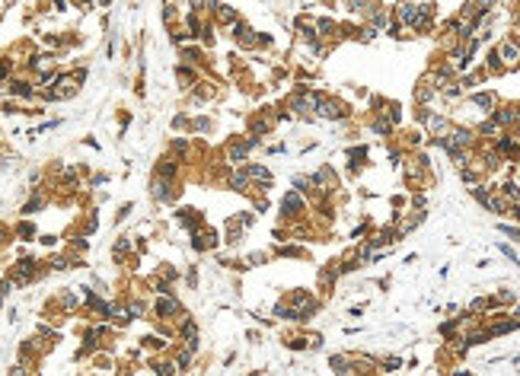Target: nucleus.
I'll return each mask as SVG.
<instances>
[{
  "label": "nucleus",
  "instance_id": "18",
  "mask_svg": "<svg viewBox=\"0 0 520 376\" xmlns=\"http://www.w3.org/2000/svg\"><path fill=\"white\" fill-rule=\"evenodd\" d=\"M39 208H45V198H42V195H35L32 201L22 204V214H32V211H39Z\"/></svg>",
  "mask_w": 520,
  "mask_h": 376
},
{
  "label": "nucleus",
  "instance_id": "4",
  "mask_svg": "<svg viewBox=\"0 0 520 376\" xmlns=\"http://www.w3.org/2000/svg\"><path fill=\"white\" fill-rule=\"evenodd\" d=\"M329 367L335 370V376H354V360L348 354H332L329 357Z\"/></svg>",
  "mask_w": 520,
  "mask_h": 376
},
{
  "label": "nucleus",
  "instance_id": "10",
  "mask_svg": "<svg viewBox=\"0 0 520 376\" xmlns=\"http://www.w3.org/2000/svg\"><path fill=\"white\" fill-rule=\"evenodd\" d=\"M233 32H236V39L243 42V45H252V42H256V32H252L246 22H236V29H233Z\"/></svg>",
  "mask_w": 520,
  "mask_h": 376
},
{
  "label": "nucleus",
  "instance_id": "5",
  "mask_svg": "<svg viewBox=\"0 0 520 376\" xmlns=\"http://www.w3.org/2000/svg\"><path fill=\"white\" fill-rule=\"evenodd\" d=\"M300 211H304V198H300V191H287L284 201H281V214L284 217H297Z\"/></svg>",
  "mask_w": 520,
  "mask_h": 376
},
{
  "label": "nucleus",
  "instance_id": "8",
  "mask_svg": "<svg viewBox=\"0 0 520 376\" xmlns=\"http://www.w3.org/2000/svg\"><path fill=\"white\" fill-rule=\"evenodd\" d=\"M13 236H16V239H22V242H32V239H35V223L19 220V223H16V229H13Z\"/></svg>",
  "mask_w": 520,
  "mask_h": 376
},
{
  "label": "nucleus",
  "instance_id": "28",
  "mask_svg": "<svg viewBox=\"0 0 520 376\" xmlns=\"http://www.w3.org/2000/svg\"><path fill=\"white\" fill-rule=\"evenodd\" d=\"M514 217H517V220H520V201H517V208H514Z\"/></svg>",
  "mask_w": 520,
  "mask_h": 376
},
{
  "label": "nucleus",
  "instance_id": "25",
  "mask_svg": "<svg viewBox=\"0 0 520 376\" xmlns=\"http://www.w3.org/2000/svg\"><path fill=\"white\" fill-rule=\"evenodd\" d=\"M54 242H58V236H51V233L42 236V246H54Z\"/></svg>",
  "mask_w": 520,
  "mask_h": 376
},
{
  "label": "nucleus",
  "instance_id": "3",
  "mask_svg": "<svg viewBox=\"0 0 520 376\" xmlns=\"http://www.w3.org/2000/svg\"><path fill=\"white\" fill-rule=\"evenodd\" d=\"M316 115H319V118H329V121H338V118H345V115H348V108L338 102V99H319Z\"/></svg>",
  "mask_w": 520,
  "mask_h": 376
},
{
  "label": "nucleus",
  "instance_id": "6",
  "mask_svg": "<svg viewBox=\"0 0 520 376\" xmlns=\"http://www.w3.org/2000/svg\"><path fill=\"white\" fill-rule=\"evenodd\" d=\"M498 57L504 61L507 67H517V64H520V45H517V42H501Z\"/></svg>",
  "mask_w": 520,
  "mask_h": 376
},
{
  "label": "nucleus",
  "instance_id": "11",
  "mask_svg": "<svg viewBox=\"0 0 520 376\" xmlns=\"http://www.w3.org/2000/svg\"><path fill=\"white\" fill-rule=\"evenodd\" d=\"M246 176L259 179L262 185H268V182H271V172H268V169H265V166H246Z\"/></svg>",
  "mask_w": 520,
  "mask_h": 376
},
{
  "label": "nucleus",
  "instance_id": "26",
  "mask_svg": "<svg viewBox=\"0 0 520 376\" xmlns=\"http://www.w3.org/2000/svg\"><path fill=\"white\" fill-rule=\"evenodd\" d=\"M51 7L58 10V13H64V7H67V4H64V0H51Z\"/></svg>",
  "mask_w": 520,
  "mask_h": 376
},
{
  "label": "nucleus",
  "instance_id": "12",
  "mask_svg": "<svg viewBox=\"0 0 520 376\" xmlns=\"http://www.w3.org/2000/svg\"><path fill=\"white\" fill-rule=\"evenodd\" d=\"M211 10L217 13V19H221V22H233V19H236L233 7H221V4H214V0H211Z\"/></svg>",
  "mask_w": 520,
  "mask_h": 376
},
{
  "label": "nucleus",
  "instance_id": "22",
  "mask_svg": "<svg viewBox=\"0 0 520 376\" xmlns=\"http://www.w3.org/2000/svg\"><path fill=\"white\" fill-rule=\"evenodd\" d=\"M488 70H501V57H498V51L488 54Z\"/></svg>",
  "mask_w": 520,
  "mask_h": 376
},
{
  "label": "nucleus",
  "instance_id": "23",
  "mask_svg": "<svg viewBox=\"0 0 520 376\" xmlns=\"http://www.w3.org/2000/svg\"><path fill=\"white\" fill-rule=\"evenodd\" d=\"M501 233H504V236H511V239H517V242H520V229H514V226H507V223H501Z\"/></svg>",
  "mask_w": 520,
  "mask_h": 376
},
{
  "label": "nucleus",
  "instance_id": "19",
  "mask_svg": "<svg viewBox=\"0 0 520 376\" xmlns=\"http://www.w3.org/2000/svg\"><path fill=\"white\" fill-rule=\"evenodd\" d=\"M10 70H13V61H10V57H0V80H7Z\"/></svg>",
  "mask_w": 520,
  "mask_h": 376
},
{
  "label": "nucleus",
  "instance_id": "1",
  "mask_svg": "<svg viewBox=\"0 0 520 376\" xmlns=\"http://www.w3.org/2000/svg\"><path fill=\"white\" fill-rule=\"evenodd\" d=\"M319 99L322 96L319 93H310V90H300L294 99H291V108L297 115H310V112H316V105H319Z\"/></svg>",
  "mask_w": 520,
  "mask_h": 376
},
{
  "label": "nucleus",
  "instance_id": "17",
  "mask_svg": "<svg viewBox=\"0 0 520 376\" xmlns=\"http://www.w3.org/2000/svg\"><path fill=\"white\" fill-rule=\"evenodd\" d=\"M380 370H383V373H399V370H402V360H399V357H386Z\"/></svg>",
  "mask_w": 520,
  "mask_h": 376
},
{
  "label": "nucleus",
  "instance_id": "13",
  "mask_svg": "<svg viewBox=\"0 0 520 376\" xmlns=\"http://www.w3.org/2000/svg\"><path fill=\"white\" fill-rule=\"evenodd\" d=\"M501 198L504 201H520V185H517V182H504V185H501Z\"/></svg>",
  "mask_w": 520,
  "mask_h": 376
},
{
  "label": "nucleus",
  "instance_id": "7",
  "mask_svg": "<svg viewBox=\"0 0 520 376\" xmlns=\"http://www.w3.org/2000/svg\"><path fill=\"white\" fill-rule=\"evenodd\" d=\"M10 93L19 96V99H32V96H35V86H32L29 80H10Z\"/></svg>",
  "mask_w": 520,
  "mask_h": 376
},
{
  "label": "nucleus",
  "instance_id": "2",
  "mask_svg": "<svg viewBox=\"0 0 520 376\" xmlns=\"http://www.w3.org/2000/svg\"><path fill=\"white\" fill-rule=\"evenodd\" d=\"M156 316H160V319H179V316H185V312H182V306H179V300L176 297H160V300H156Z\"/></svg>",
  "mask_w": 520,
  "mask_h": 376
},
{
  "label": "nucleus",
  "instance_id": "20",
  "mask_svg": "<svg viewBox=\"0 0 520 376\" xmlns=\"http://www.w3.org/2000/svg\"><path fill=\"white\" fill-rule=\"evenodd\" d=\"M176 363H179V367H188V363H191V348H185V351H179V357H176Z\"/></svg>",
  "mask_w": 520,
  "mask_h": 376
},
{
  "label": "nucleus",
  "instance_id": "24",
  "mask_svg": "<svg viewBox=\"0 0 520 376\" xmlns=\"http://www.w3.org/2000/svg\"><path fill=\"white\" fill-rule=\"evenodd\" d=\"M128 214H131V204H125V208H122V211H118V214H115V220H125V217H128Z\"/></svg>",
  "mask_w": 520,
  "mask_h": 376
},
{
  "label": "nucleus",
  "instance_id": "29",
  "mask_svg": "<svg viewBox=\"0 0 520 376\" xmlns=\"http://www.w3.org/2000/svg\"><path fill=\"white\" fill-rule=\"evenodd\" d=\"M74 4H80V7H83V4H90V0H74Z\"/></svg>",
  "mask_w": 520,
  "mask_h": 376
},
{
  "label": "nucleus",
  "instance_id": "16",
  "mask_svg": "<svg viewBox=\"0 0 520 376\" xmlns=\"http://www.w3.org/2000/svg\"><path fill=\"white\" fill-rule=\"evenodd\" d=\"M230 185H233V191H246V188H249V176H246V169H239V172H233V179H230Z\"/></svg>",
  "mask_w": 520,
  "mask_h": 376
},
{
  "label": "nucleus",
  "instance_id": "21",
  "mask_svg": "<svg viewBox=\"0 0 520 376\" xmlns=\"http://www.w3.org/2000/svg\"><path fill=\"white\" fill-rule=\"evenodd\" d=\"M498 249H501V255H504V258H511L514 265H520V258H517V252H514L511 246H504V242H501V246H498Z\"/></svg>",
  "mask_w": 520,
  "mask_h": 376
},
{
  "label": "nucleus",
  "instance_id": "14",
  "mask_svg": "<svg viewBox=\"0 0 520 376\" xmlns=\"http://www.w3.org/2000/svg\"><path fill=\"white\" fill-rule=\"evenodd\" d=\"M153 198H160V201H169L173 198V191H169V185L163 179H153Z\"/></svg>",
  "mask_w": 520,
  "mask_h": 376
},
{
  "label": "nucleus",
  "instance_id": "15",
  "mask_svg": "<svg viewBox=\"0 0 520 376\" xmlns=\"http://www.w3.org/2000/svg\"><path fill=\"white\" fill-rule=\"evenodd\" d=\"M434 93H437V86H431V83H425V80H421L415 96H418V102H431V99H434Z\"/></svg>",
  "mask_w": 520,
  "mask_h": 376
},
{
  "label": "nucleus",
  "instance_id": "27",
  "mask_svg": "<svg viewBox=\"0 0 520 376\" xmlns=\"http://www.w3.org/2000/svg\"><path fill=\"white\" fill-rule=\"evenodd\" d=\"M10 376H26V370H22V367H13V370H10Z\"/></svg>",
  "mask_w": 520,
  "mask_h": 376
},
{
  "label": "nucleus",
  "instance_id": "9",
  "mask_svg": "<svg viewBox=\"0 0 520 376\" xmlns=\"http://www.w3.org/2000/svg\"><path fill=\"white\" fill-rule=\"evenodd\" d=\"M476 108H485V112H495V93H476L473 96Z\"/></svg>",
  "mask_w": 520,
  "mask_h": 376
}]
</instances>
